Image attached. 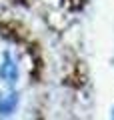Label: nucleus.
Instances as JSON below:
<instances>
[{"label": "nucleus", "mask_w": 114, "mask_h": 120, "mask_svg": "<svg viewBox=\"0 0 114 120\" xmlns=\"http://www.w3.org/2000/svg\"><path fill=\"white\" fill-rule=\"evenodd\" d=\"M0 78L6 82H16L18 78V64L16 60L12 58V54L10 52H4V56H2V64H0Z\"/></svg>", "instance_id": "f257e3e1"}, {"label": "nucleus", "mask_w": 114, "mask_h": 120, "mask_svg": "<svg viewBox=\"0 0 114 120\" xmlns=\"http://www.w3.org/2000/svg\"><path fill=\"white\" fill-rule=\"evenodd\" d=\"M18 98L14 92H6V94H0V114H10V112L16 108Z\"/></svg>", "instance_id": "f03ea898"}]
</instances>
